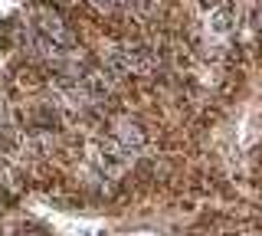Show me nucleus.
<instances>
[{
    "instance_id": "obj_1",
    "label": "nucleus",
    "mask_w": 262,
    "mask_h": 236,
    "mask_svg": "<svg viewBox=\"0 0 262 236\" xmlns=\"http://www.w3.org/2000/svg\"><path fill=\"white\" fill-rule=\"evenodd\" d=\"M128 161H131V151L121 148L112 135L92 144V164L98 167V174H105V177H118L121 170L128 167Z\"/></svg>"
},
{
    "instance_id": "obj_2",
    "label": "nucleus",
    "mask_w": 262,
    "mask_h": 236,
    "mask_svg": "<svg viewBox=\"0 0 262 236\" xmlns=\"http://www.w3.org/2000/svg\"><path fill=\"white\" fill-rule=\"evenodd\" d=\"M39 33L49 36L56 46H62V50H69L72 43H76V36H72V30L66 27V23L56 17V13H39Z\"/></svg>"
},
{
    "instance_id": "obj_3",
    "label": "nucleus",
    "mask_w": 262,
    "mask_h": 236,
    "mask_svg": "<svg viewBox=\"0 0 262 236\" xmlns=\"http://www.w3.org/2000/svg\"><path fill=\"white\" fill-rule=\"evenodd\" d=\"M112 138L121 144V148H128L131 154H135V151H141V148H144V141H147L144 128L138 125V121H128V118H125V121H118V128L112 132Z\"/></svg>"
},
{
    "instance_id": "obj_4",
    "label": "nucleus",
    "mask_w": 262,
    "mask_h": 236,
    "mask_svg": "<svg viewBox=\"0 0 262 236\" xmlns=\"http://www.w3.org/2000/svg\"><path fill=\"white\" fill-rule=\"evenodd\" d=\"M233 23H236V13H233L229 4H220L207 13V27H210V33H216V36H226L229 30H233Z\"/></svg>"
},
{
    "instance_id": "obj_5",
    "label": "nucleus",
    "mask_w": 262,
    "mask_h": 236,
    "mask_svg": "<svg viewBox=\"0 0 262 236\" xmlns=\"http://www.w3.org/2000/svg\"><path fill=\"white\" fill-rule=\"evenodd\" d=\"M92 4H95V7H102V10H112L115 0H92Z\"/></svg>"
}]
</instances>
